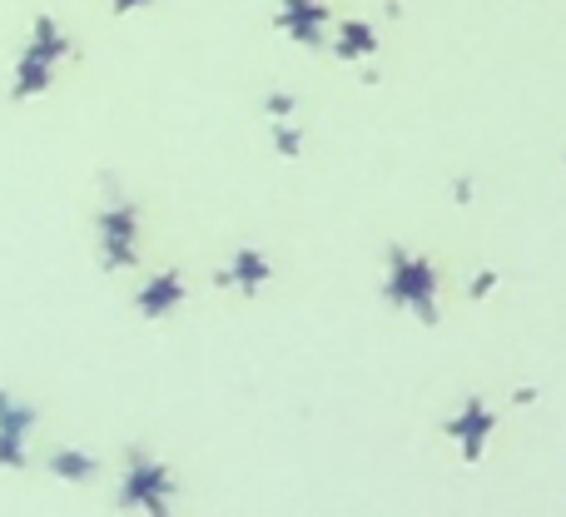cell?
Here are the masks:
<instances>
[{"label":"cell","mask_w":566,"mask_h":517,"mask_svg":"<svg viewBox=\"0 0 566 517\" xmlns=\"http://www.w3.org/2000/svg\"><path fill=\"white\" fill-rule=\"evenodd\" d=\"M382 293H388V303L418 313L428 329L438 323V269H432V259H412L408 249L392 245L388 249V283H382Z\"/></svg>","instance_id":"cell-1"},{"label":"cell","mask_w":566,"mask_h":517,"mask_svg":"<svg viewBox=\"0 0 566 517\" xmlns=\"http://www.w3.org/2000/svg\"><path fill=\"white\" fill-rule=\"evenodd\" d=\"M179 493L175 473L165 468L159 458L149 453H129V473H125V488H119V508H139L149 517H169V498Z\"/></svg>","instance_id":"cell-2"},{"label":"cell","mask_w":566,"mask_h":517,"mask_svg":"<svg viewBox=\"0 0 566 517\" xmlns=\"http://www.w3.org/2000/svg\"><path fill=\"white\" fill-rule=\"evenodd\" d=\"M139 209L135 205H109L99 209V263H105L109 273L129 269V263H139Z\"/></svg>","instance_id":"cell-3"},{"label":"cell","mask_w":566,"mask_h":517,"mask_svg":"<svg viewBox=\"0 0 566 517\" xmlns=\"http://www.w3.org/2000/svg\"><path fill=\"white\" fill-rule=\"evenodd\" d=\"M492 433H497V413H492L482 399H468L458 418L448 423V438H458V448H462V458L468 463L482 458V448H488Z\"/></svg>","instance_id":"cell-4"},{"label":"cell","mask_w":566,"mask_h":517,"mask_svg":"<svg viewBox=\"0 0 566 517\" xmlns=\"http://www.w3.org/2000/svg\"><path fill=\"white\" fill-rule=\"evenodd\" d=\"M179 303H185V279H179V273H159V279L139 283V293H135V309L145 313V319H165Z\"/></svg>","instance_id":"cell-5"},{"label":"cell","mask_w":566,"mask_h":517,"mask_svg":"<svg viewBox=\"0 0 566 517\" xmlns=\"http://www.w3.org/2000/svg\"><path fill=\"white\" fill-rule=\"evenodd\" d=\"M264 279H269V259L259 255V249H249V245L239 249L234 263H229L224 273H219V283H224V289H229V283H234V289H244V293H254Z\"/></svg>","instance_id":"cell-6"},{"label":"cell","mask_w":566,"mask_h":517,"mask_svg":"<svg viewBox=\"0 0 566 517\" xmlns=\"http://www.w3.org/2000/svg\"><path fill=\"white\" fill-rule=\"evenodd\" d=\"M50 473L65 478V483H90L99 473V463L90 458V453H80V448H60V453H50Z\"/></svg>","instance_id":"cell-7"},{"label":"cell","mask_w":566,"mask_h":517,"mask_svg":"<svg viewBox=\"0 0 566 517\" xmlns=\"http://www.w3.org/2000/svg\"><path fill=\"white\" fill-rule=\"evenodd\" d=\"M50 85V60L40 55H20V70H15V100H30Z\"/></svg>","instance_id":"cell-8"},{"label":"cell","mask_w":566,"mask_h":517,"mask_svg":"<svg viewBox=\"0 0 566 517\" xmlns=\"http://www.w3.org/2000/svg\"><path fill=\"white\" fill-rule=\"evenodd\" d=\"M35 423H40V409H30V403L0 393V433H20V438H25Z\"/></svg>","instance_id":"cell-9"},{"label":"cell","mask_w":566,"mask_h":517,"mask_svg":"<svg viewBox=\"0 0 566 517\" xmlns=\"http://www.w3.org/2000/svg\"><path fill=\"white\" fill-rule=\"evenodd\" d=\"M0 468H30V453L20 433H0Z\"/></svg>","instance_id":"cell-10"},{"label":"cell","mask_w":566,"mask_h":517,"mask_svg":"<svg viewBox=\"0 0 566 517\" xmlns=\"http://www.w3.org/2000/svg\"><path fill=\"white\" fill-rule=\"evenodd\" d=\"M274 145H279V155H298V149H303V135H298V130H293V125H283V120H279V125H274Z\"/></svg>","instance_id":"cell-11"},{"label":"cell","mask_w":566,"mask_h":517,"mask_svg":"<svg viewBox=\"0 0 566 517\" xmlns=\"http://www.w3.org/2000/svg\"><path fill=\"white\" fill-rule=\"evenodd\" d=\"M492 289H497V273H492V269H478V279H472V299H488Z\"/></svg>","instance_id":"cell-12"},{"label":"cell","mask_w":566,"mask_h":517,"mask_svg":"<svg viewBox=\"0 0 566 517\" xmlns=\"http://www.w3.org/2000/svg\"><path fill=\"white\" fill-rule=\"evenodd\" d=\"M293 105H298V100H293V95H269V115H274V120L293 115Z\"/></svg>","instance_id":"cell-13"},{"label":"cell","mask_w":566,"mask_h":517,"mask_svg":"<svg viewBox=\"0 0 566 517\" xmlns=\"http://www.w3.org/2000/svg\"><path fill=\"white\" fill-rule=\"evenodd\" d=\"M452 195H458L462 205H468V199H472V179H458V185H452Z\"/></svg>","instance_id":"cell-14"}]
</instances>
